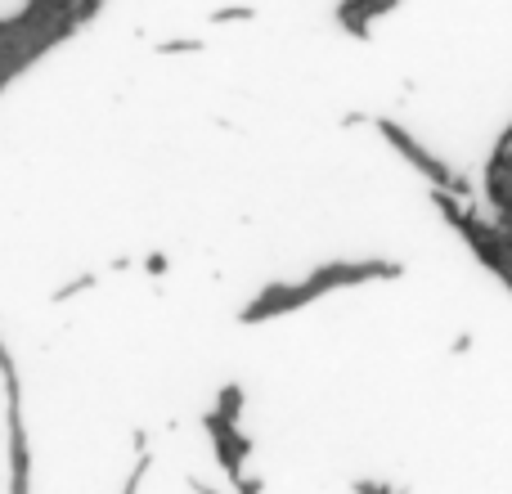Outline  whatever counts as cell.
<instances>
[{
    "mask_svg": "<svg viewBox=\"0 0 512 494\" xmlns=\"http://www.w3.org/2000/svg\"><path fill=\"white\" fill-rule=\"evenodd\" d=\"M405 265L400 261H333V265H319L315 274H306L301 283H274L265 288L252 306H243V324H265L274 315H288V310H301L310 301H319L324 292L333 288H355V283H373V279H400Z\"/></svg>",
    "mask_w": 512,
    "mask_h": 494,
    "instance_id": "1",
    "label": "cell"
},
{
    "mask_svg": "<svg viewBox=\"0 0 512 494\" xmlns=\"http://www.w3.org/2000/svg\"><path fill=\"white\" fill-rule=\"evenodd\" d=\"M373 126H378V135L391 144V149L400 153V158L409 162V167H414V171H423V176H427V185H432V189H445V194H454V198H472V185H468V180H463V176H454V171L445 167V158H436V153H427L423 144H418L414 135H409L400 122H391V117H378V122H373Z\"/></svg>",
    "mask_w": 512,
    "mask_h": 494,
    "instance_id": "2",
    "label": "cell"
},
{
    "mask_svg": "<svg viewBox=\"0 0 512 494\" xmlns=\"http://www.w3.org/2000/svg\"><path fill=\"white\" fill-rule=\"evenodd\" d=\"M5 423H9V494H27L32 486V445L23 423V382H5Z\"/></svg>",
    "mask_w": 512,
    "mask_h": 494,
    "instance_id": "3",
    "label": "cell"
},
{
    "mask_svg": "<svg viewBox=\"0 0 512 494\" xmlns=\"http://www.w3.org/2000/svg\"><path fill=\"white\" fill-rule=\"evenodd\" d=\"M203 423H207V432H212V450H216V459H221V468L230 472V481L239 486V481H243V463H248V450H252L248 436L239 432V423L221 418L216 409L203 418Z\"/></svg>",
    "mask_w": 512,
    "mask_h": 494,
    "instance_id": "4",
    "label": "cell"
},
{
    "mask_svg": "<svg viewBox=\"0 0 512 494\" xmlns=\"http://www.w3.org/2000/svg\"><path fill=\"white\" fill-rule=\"evenodd\" d=\"M239 405H243V391H239V387H225V391H221V405H216V414L230 418V423H239Z\"/></svg>",
    "mask_w": 512,
    "mask_h": 494,
    "instance_id": "5",
    "label": "cell"
},
{
    "mask_svg": "<svg viewBox=\"0 0 512 494\" xmlns=\"http://www.w3.org/2000/svg\"><path fill=\"white\" fill-rule=\"evenodd\" d=\"M144 472H149V459H140V463H135V472H131V477H126L122 494H140V481H144Z\"/></svg>",
    "mask_w": 512,
    "mask_h": 494,
    "instance_id": "6",
    "label": "cell"
},
{
    "mask_svg": "<svg viewBox=\"0 0 512 494\" xmlns=\"http://www.w3.org/2000/svg\"><path fill=\"white\" fill-rule=\"evenodd\" d=\"M9 378H18V369H14V360H9L5 342H0V382H9Z\"/></svg>",
    "mask_w": 512,
    "mask_h": 494,
    "instance_id": "7",
    "label": "cell"
},
{
    "mask_svg": "<svg viewBox=\"0 0 512 494\" xmlns=\"http://www.w3.org/2000/svg\"><path fill=\"white\" fill-rule=\"evenodd\" d=\"M495 158H508V162H512V126H508V131H504V140H499Z\"/></svg>",
    "mask_w": 512,
    "mask_h": 494,
    "instance_id": "8",
    "label": "cell"
},
{
    "mask_svg": "<svg viewBox=\"0 0 512 494\" xmlns=\"http://www.w3.org/2000/svg\"><path fill=\"white\" fill-rule=\"evenodd\" d=\"M194 490H198V494H216L212 486H203V481H194Z\"/></svg>",
    "mask_w": 512,
    "mask_h": 494,
    "instance_id": "9",
    "label": "cell"
}]
</instances>
